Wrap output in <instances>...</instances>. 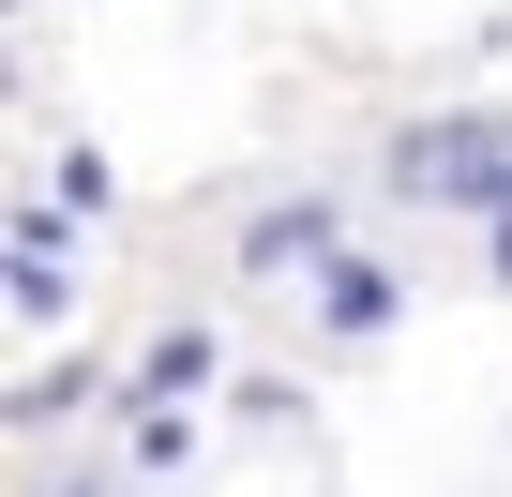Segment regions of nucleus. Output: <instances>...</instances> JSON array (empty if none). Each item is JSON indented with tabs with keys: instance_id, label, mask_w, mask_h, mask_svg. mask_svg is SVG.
<instances>
[{
	"instance_id": "nucleus-1",
	"label": "nucleus",
	"mask_w": 512,
	"mask_h": 497,
	"mask_svg": "<svg viewBox=\"0 0 512 497\" xmlns=\"http://www.w3.org/2000/svg\"><path fill=\"white\" fill-rule=\"evenodd\" d=\"M256 272H302V257H332V196H287V211H256V241H241Z\"/></svg>"
},
{
	"instance_id": "nucleus-2",
	"label": "nucleus",
	"mask_w": 512,
	"mask_h": 497,
	"mask_svg": "<svg viewBox=\"0 0 512 497\" xmlns=\"http://www.w3.org/2000/svg\"><path fill=\"white\" fill-rule=\"evenodd\" d=\"M61 287H76L61 272V226H16V317H61Z\"/></svg>"
},
{
	"instance_id": "nucleus-3",
	"label": "nucleus",
	"mask_w": 512,
	"mask_h": 497,
	"mask_svg": "<svg viewBox=\"0 0 512 497\" xmlns=\"http://www.w3.org/2000/svg\"><path fill=\"white\" fill-rule=\"evenodd\" d=\"M317 317H332V332H377V317H392V272H377V257H332V302H317Z\"/></svg>"
},
{
	"instance_id": "nucleus-4",
	"label": "nucleus",
	"mask_w": 512,
	"mask_h": 497,
	"mask_svg": "<svg viewBox=\"0 0 512 497\" xmlns=\"http://www.w3.org/2000/svg\"><path fill=\"white\" fill-rule=\"evenodd\" d=\"M181 392H211V332H166L151 347V407H181Z\"/></svg>"
}]
</instances>
